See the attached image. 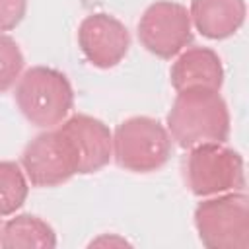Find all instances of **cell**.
I'll use <instances>...</instances> for the list:
<instances>
[{
    "label": "cell",
    "mask_w": 249,
    "mask_h": 249,
    "mask_svg": "<svg viewBox=\"0 0 249 249\" xmlns=\"http://www.w3.org/2000/svg\"><path fill=\"white\" fill-rule=\"evenodd\" d=\"M245 12V0H191L189 16L202 37L220 41L239 31Z\"/></svg>",
    "instance_id": "obj_11"
},
{
    "label": "cell",
    "mask_w": 249,
    "mask_h": 249,
    "mask_svg": "<svg viewBox=\"0 0 249 249\" xmlns=\"http://www.w3.org/2000/svg\"><path fill=\"white\" fill-rule=\"evenodd\" d=\"M171 136L154 117L138 115L123 121L113 134V158L132 173H152L167 163Z\"/></svg>",
    "instance_id": "obj_4"
},
{
    "label": "cell",
    "mask_w": 249,
    "mask_h": 249,
    "mask_svg": "<svg viewBox=\"0 0 249 249\" xmlns=\"http://www.w3.org/2000/svg\"><path fill=\"white\" fill-rule=\"evenodd\" d=\"M167 132L185 150L210 142L224 144L230 136V111L220 91H177L167 113Z\"/></svg>",
    "instance_id": "obj_1"
},
{
    "label": "cell",
    "mask_w": 249,
    "mask_h": 249,
    "mask_svg": "<svg viewBox=\"0 0 249 249\" xmlns=\"http://www.w3.org/2000/svg\"><path fill=\"white\" fill-rule=\"evenodd\" d=\"M21 115L37 128L58 126L74 107V89L66 74L51 66L27 68L16 86Z\"/></svg>",
    "instance_id": "obj_2"
},
{
    "label": "cell",
    "mask_w": 249,
    "mask_h": 249,
    "mask_svg": "<svg viewBox=\"0 0 249 249\" xmlns=\"http://www.w3.org/2000/svg\"><path fill=\"white\" fill-rule=\"evenodd\" d=\"M25 58L19 45L10 37L0 33V91L10 89L16 80H19Z\"/></svg>",
    "instance_id": "obj_14"
},
{
    "label": "cell",
    "mask_w": 249,
    "mask_h": 249,
    "mask_svg": "<svg viewBox=\"0 0 249 249\" xmlns=\"http://www.w3.org/2000/svg\"><path fill=\"white\" fill-rule=\"evenodd\" d=\"M78 45L84 56L97 68L117 66L128 53L130 35L115 16L97 12L82 19L78 27Z\"/></svg>",
    "instance_id": "obj_8"
},
{
    "label": "cell",
    "mask_w": 249,
    "mask_h": 249,
    "mask_svg": "<svg viewBox=\"0 0 249 249\" xmlns=\"http://www.w3.org/2000/svg\"><path fill=\"white\" fill-rule=\"evenodd\" d=\"M0 247L19 249V247H56L54 230L35 214H16L0 230Z\"/></svg>",
    "instance_id": "obj_12"
},
{
    "label": "cell",
    "mask_w": 249,
    "mask_h": 249,
    "mask_svg": "<svg viewBox=\"0 0 249 249\" xmlns=\"http://www.w3.org/2000/svg\"><path fill=\"white\" fill-rule=\"evenodd\" d=\"M195 228L208 249H247L249 198L243 191L214 195L196 204Z\"/></svg>",
    "instance_id": "obj_3"
},
{
    "label": "cell",
    "mask_w": 249,
    "mask_h": 249,
    "mask_svg": "<svg viewBox=\"0 0 249 249\" xmlns=\"http://www.w3.org/2000/svg\"><path fill=\"white\" fill-rule=\"evenodd\" d=\"M138 39L142 47L160 56L173 58L193 41V23L189 10L171 0L150 4L138 21Z\"/></svg>",
    "instance_id": "obj_7"
},
{
    "label": "cell",
    "mask_w": 249,
    "mask_h": 249,
    "mask_svg": "<svg viewBox=\"0 0 249 249\" xmlns=\"http://www.w3.org/2000/svg\"><path fill=\"white\" fill-rule=\"evenodd\" d=\"M21 169L33 187H56L78 173V156L58 128H47L23 148Z\"/></svg>",
    "instance_id": "obj_6"
},
{
    "label": "cell",
    "mask_w": 249,
    "mask_h": 249,
    "mask_svg": "<svg viewBox=\"0 0 249 249\" xmlns=\"http://www.w3.org/2000/svg\"><path fill=\"white\" fill-rule=\"evenodd\" d=\"M169 80L175 91L196 88L220 91L224 84V66L218 53H214L212 49L191 47L179 53L169 70Z\"/></svg>",
    "instance_id": "obj_10"
},
{
    "label": "cell",
    "mask_w": 249,
    "mask_h": 249,
    "mask_svg": "<svg viewBox=\"0 0 249 249\" xmlns=\"http://www.w3.org/2000/svg\"><path fill=\"white\" fill-rule=\"evenodd\" d=\"M29 185L19 163L0 161V212L2 216L16 214L27 198Z\"/></svg>",
    "instance_id": "obj_13"
},
{
    "label": "cell",
    "mask_w": 249,
    "mask_h": 249,
    "mask_svg": "<svg viewBox=\"0 0 249 249\" xmlns=\"http://www.w3.org/2000/svg\"><path fill=\"white\" fill-rule=\"evenodd\" d=\"M95 241H109V245H111V243H119V245H126V241H124V239H113V237H99V239H95Z\"/></svg>",
    "instance_id": "obj_16"
},
{
    "label": "cell",
    "mask_w": 249,
    "mask_h": 249,
    "mask_svg": "<svg viewBox=\"0 0 249 249\" xmlns=\"http://www.w3.org/2000/svg\"><path fill=\"white\" fill-rule=\"evenodd\" d=\"M56 128L74 146V152L78 156V173L82 175L95 173L111 161L113 132L103 121L78 113L66 117Z\"/></svg>",
    "instance_id": "obj_9"
},
{
    "label": "cell",
    "mask_w": 249,
    "mask_h": 249,
    "mask_svg": "<svg viewBox=\"0 0 249 249\" xmlns=\"http://www.w3.org/2000/svg\"><path fill=\"white\" fill-rule=\"evenodd\" d=\"M0 218H2V212H0ZM0 230H2V222H0Z\"/></svg>",
    "instance_id": "obj_17"
},
{
    "label": "cell",
    "mask_w": 249,
    "mask_h": 249,
    "mask_svg": "<svg viewBox=\"0 0 249 249\" xmlns=\"http://www.w3.org/2000/svg\"><path fill=\"white\" fill-rule=\"evenodd\" d=\"M27 0H0V33L10 31L25 18Z\"/></svg>",
    "instance_id": "obj_15"
},
{
    "label": "cell",
    "mask_w": 249,
    "mask_h": 249,
    "mask_svg": "<svg viewBox=\"0 0 249 249\" xmlns=\"http://www.w3.org/2000/svg\"><path fill=\"white\" fill-rule=\"evenodd\" d=\"M185 175L195 196H214L245 189V167L241 154L220 142L191 148Z\"/></svg>",
    "instance_id": "obj_5"
}]
</instances>
